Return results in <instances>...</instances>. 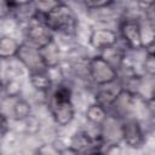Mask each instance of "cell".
<instances>
[{
	"label": "cell",
	"mask_w": 155,
	"mask_h": 155,
	"mask_svg": "<svg viewBox=\"0 0 155 155\" xmlns=\"http://www.w3.org/2000/svg\"><path fill=\"white\" fill-rule=\"evenodd\" d=\"M121 125L122 120L109 114L107 120L99 127V136L104 143H119L121 139Z\"/></svg>",
	"instance_id": "cell-10"
},
{
	"label": "cell",
	"mask_w": 155,
	"mask_h": 155,
	"mask_svg": "<svg viewBox=\"0 0 155 155\" xmlns=\"http://www.w3.org/2000/svg\"><path fill=\"white\" fill-rule=\"evenodd\" d=\"M29 82L31 87L40 93H48L54 85L47 70L40 73H29Z\"/></svg>",
	"instance_id": "cell-13"
},
{
	"label": "cell",
	"mask_w": 155,
	"mask_h": 155,
	"mask_svg": "<svg viewBox=\"0 0 155 155\" xmlns=\"http://www.w3.org/2000/svg\"><path fill=\"white\" fill-rule=\"evenodd\" d=\"M40 52H41L42 59H44L47 69L59 67V63H61V47H59L58 42L56 41V39L53 41H51L50 44H47L46 46H44L42 48H40Z\"/></svg>",
	"instance_id": "cell-12"
},
{
	"label": "cell",
	"mask_w": 155,
	"mask_h": 155,
	"mask_svg": "<svg viewBox=\"0 0 155 155\" xmlns=\"http://www.w3.org/2000/svg\"><path fill=\"white\" fill-rule=\"evenodd\" d=\"M143 50H144L145 54H149V56H155V36H154V38H153L150 41H148V42L144 45Z\"/></svg>",
	"instance_id": "cell-21"
},
{
	"label": "cell",
	"mask_w": 155,
	"mask_h": 155,
	"mask_svg": "<svg viewBox=\"0 0 155 155\" xmlns=\"http://www.w3.org/2000/svg\"><path fill=\"white\" fill-rule=\"evenodd\" d=\"M85 115H86V119L90 124H92L97 127H101L102 124L109 116V111L107 108H104L97 103H92L91 105L87 107Z\"/></svg>",
	"instance_id": "cell-14"
},
{
	"label": "cell",
	"mask_w": 155,
	"mask_h": 155,
	"mask_svg": "<svg viewBox=\"0 0 155 155\" xmlns=\"http://www.w3.org/2000/svg\"><path fill=\"white\" fill-rule=\"evenodd\" d=\"M121 140L132 149H139L145 143V134L140 122L136 117H127L122 120Z\"/></svg>",
	"instance_id": "cell-7"
},
{
	"label": "cell",
	"mask_w": 155,
	"mask_h": 155,
	"mask_svg": "<svg viewBox=\"0 0 155 155\" xmlns=\"http://www.w3.org/2000/svg\"><path fill=\"white\" fill-rule=\"evenodd\" d=\"M41 16V15H40ZM46 25L53 31L65 36H71L75 34L78 28V18L74 11L64 2L52 10L48 15L42 16Z\"/></svg>",
	"instance_id": "cell-2"
},
{
	"label": "cell",
	"mask_w": 155,
	"mask_h": 155,
	"mask_svg": "<svg viewBox=\"0 0 155 155\" xmlns=\"http://www.w3.org/2000/svg\"><path fill=\"white\" fill-rule=\"evenodd\" d=\"M122 91H124V85L119 80H116L115 82H111L109 85L101 86V87H98V91L96 92L94 103L107 108L109 111V109L115 103V101L117 99V97L120 96V93Z\"/></svg>",
	"instance_id": "cell-9"
},
{
	"label": "cell",
	"mask_w": 155,
	"mask_h": 155,
	"mask_svg": "<svg viewBox=\"0 0 155 155\" xmlns=\"http://www.w3.org/2000/svg\"><path fill=\"white\" fill-rule=\"evenodd\" d=\"M30 104L23 99L18 98L12 105V117L16 120H27L30 116Z\"/></svg>",
	"instance_id": "cell-16"
},
{
	"label": "cell",
	"mask_w": 155,
	"mask_h": 155,
	"mask_svg": "<svg viewBox=\"0 0 155 155\" xmlns=\"http://www.w3.org/2000/svg\"><path fill=\"white\" fill-rule=\"evenodd\" d=\"M7 130H8V120H7V116L2 114L1 115V134L5 136Z\"/></svg>",
	"instance_id": "cell-23"
},
{
	"label": "cell",
	"mask_w": 155,
	"mask_h": 155,
	"mask_svg": "<svg viewBox=\"0 0 155 155\" xmlns=\"http://www.w3.org/2000/svg\"><path fill=\"white\" fill-rule=\"evenodd\" d=\"M142 68L144 70V73L155 79V56H149L145 54L143 58V63H142Z\"/></svg>",
	"instance_id": "cell-19"
},
{
	"label": "cell",
	"mask_w": 155,
	"mask_h": 155,
	"mask_svg": "<svg viewBox=\"0 0 155 155\" xmlns=\"http://www.w3.org/2000/svg\"><path fill=\"white\" fill-rule=\"evenodd\" d=\"M119 40H120V36L117 31L110 28H104V27L93 29L88 36L90 46L96 51H99V53L116 45Z\"/></svg>",
	"instance_id": "cell-8"
},
{
	"label": "cell",
	"mask_w": 155,
	"mask_h": 155,
	"mask_svg": "<svg viewBox=\"0 0 155 155\" xmlns=\"http://www.w3.org/2000/svg\"><path fill=\"white\" fill-rule=\"evenodd\" d=\"M153 103H155V80H154V85H153V93H151V101Z\"/></svg>",
	"instance_id": "cell-24"
},
{
	"label": "cell",
	"mask_w": 155,
	"mask_h": 155,
	"mask_svg": "<svg viewBox=\"0 0 155 155\" xmlns=\"http://www.w3.org/2000/svg\"><path fill=\"white\" fill-rule=\"evenodd\" d=\"M48 109L53 121L58 126H68L75 117V107L71 101V91L68 86L58 84L48 98Z\"/></svg>",
	"instance_id": "cell-1"
},
{
	"label": "cell",
	"mask_w": 155,
	"mask_h": 155,
	"mask_svg": "<svg viewBox=\"0 0 155 155\" xmlns=\"http://www.w3.org/2000/svg\"><path fill=\"white\" fill-rule=\"evenodd\" d=\"M59 155H84V154L78 151L76 149L71 148L70 145H68V147H65V148L59 150Z\"/></svg>",
	"instance_id": "cell-22"
},
{
	"label": "cell",
	"mask_w": 155,
	"mask_h": 155,
	"mask_svg": "<svg viewBox=\"0 0 155 155\" xmlns=\"http://www.w3.org/2000/svg\"><path fill=\"white\" fill-rule=\"evenodd\" d=\"M85 7L87 10H91V11H99L102 8H107V7H110L114 5V1H108V0H99V1H96V0H88V1H85L84 2Z\"/></svg>",
	"instance_id": "cell-20"
},
{
	"label": "cell",
	"mask_w": 155,
	"mask_h": 155,
	"mask_svg": "<svg viewBox=\"0 0 155 155\" xmlns=\"http://www.w3.org/2000/svg\"><path fill=\"white\" fill-rule=\"evenodd\" d=\"M88 78L98 87L115 82L119 79V70L108 63L101 54L88 59Z\"/></svg>",
	"instance_id": "cell-3"
},
{
	"label": "cell",
	"mask_w": 155,
	"mask_h": 155,
	"mask_svg": "<svg viewBox=\"0 0 155 155\" xmlns=\"http://www.w3.org/2000/svg\"><path fill=\"white\" fill-rule=\"evenodd\" d=\"M59 4H61V1H56V0H39V1L33 2V7L35 10V13L46 16L52 10H54Z\"/></svg>",
	"instance_id": "cell-17"
},
{
	"label": "cell",
	"mask_w": 155,
	"mask_h": 155,
	"mask_svg": "<svg viewBox=\"0 0 155 155\" xmlns=\"http://www.w3.org/2000/svg\"><path fill=\"white\" fill-rule=\"evenodd\" d=\"M16 59L25 69H28L29 73H40V71L47 70V67L42 59L40 48L35 47L34 45H31L27 41L21 42Z\"/></svg>",
	"instance_id": "cell-6"
},
{
	"label": "cell",
	"mask_w": 155,
	"mask_h": 155,
	"mask_svg": "<svg viewBox=\"0 0 155 155\" xmlns=\"http://www.w3.org/2000/svg\"><path fill=\"white\" fill-rule=\"evenodd\" d=\"M127 47L125 45H119V42L116 45H114L113 47H109L107 50H104L103 52H101L99 54L108 62L110 63L115 69H121L124 63H125V59H126V56H127Z\"/></svg>",
	"instance_id": "cell-11"
},
{
	"label": "cell",
	"mask_w": 155,
	"mask_h": 155,
	"mask_svg": "<svg viewBox=\"0 0 155 155\" xmlns=\"http://www.w3.org/2000/svg\"><path fill=\"white\" fill-rule=\"evenodd\" d=\"M21 42L11 36H2L0 39V57L2 59L16 58Z\"/></svg>",
	"instance_id": "cell-15"
},
{
	"label": "cell",
	"mask_w": 155,
	"mask_h": 155,
	"mask_svg": "<svg viewBox=\"0 0 155 155\" xmlns=\"http://www.w3.org/2000/svg\"><path fill=\"white\" fill-rule=\"evenodd\" d=\"M119 36L122 40L127 50L140 51L144 47L142 38L140 21L134 17H126L120 22L119 25Z\"/></svg>",
	"instance_id": "cell-5"
},
{
	"label": "cell",
	"mask_w": 155,
	"mask_h": 155,
	"mask_svg": "<svg viewBox=\"0 0 155 155\" xmlns=\"http://www.w3.org/2000/svg\"><path fill=\"white\" fill-rule=\"evenodd\" d=\"M4 91L6 92L8 98H16L21 92V82L15 79H8L7 82L4 85Z\"/></svg>",
	"instance_id": "cell-18"
},
{
	"label": "cell",
	"mask_w": 155,
	"mask_h": 155,
	"mask_svg": "<svg viewBox=\"0 0 155 155\" xmlns=\"http://www.w3.org/2000/svg\"><path fill=\"white\" fill-rule=\"evenodd\" d=\"M53 40L54 33L46 25L42 16L35 13V16L27 23L25 41L34 45L38 48H42Z\"/></svg>",
	"instance_id": "cell-4"
}]
</instances>
